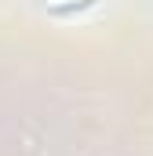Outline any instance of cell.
I'll return each mask as SVG.
<instances>
[{
	"mask_svg": "<svg viewBox=\"0 0 153 156\" xmlns=\"http://www.w3.org/2000/svg\"><path fill=\"white\" fill-rule=\"evenodd\" d=\"M91 4L95 0H40V7L51 15H76V11H88Z\"/></svg>",
	"mask_w": 153,
	"mask_h": 156,
	"instance_id": "6da1fadb",
	"label": "cell"
}]
</instances>
